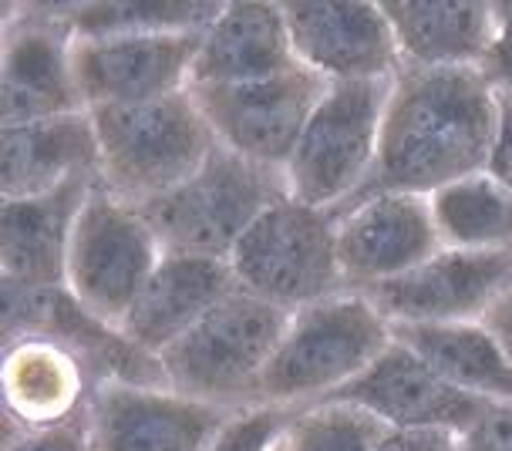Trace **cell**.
Masks as SVG:
<instances>
[{
    "label": "cell",
    "mask_w": 512,
    "mask_h": 451,
    "mask_svg": "<svg viewBox=\"0 0 512 451\" xmlns=\"http://www.w3.org/2000/svg\"><path fill=\"white\" fill-rule=\"evenodd\" d=\"M479 71L496 95H512V4H496V34Z\"/></svg>",
    "instance_id": "f1b7e54d"
},
{
    "label": "cell",
    "mask_w": 512,
    "mask_h": 451,
    "mask_svg": "<svg viewBox=\"0 0 512 451\" xmlns=\"http://www.w3.org/2000/svg\"><path fill=\"white\" fill-rule=\"evenodd\" d=\"M75 179H98L88 108L27 125H0V199H31Z\"/></svg>",
    "instance_id": "44dd1931"
},
{
    "label": "cell",
    "mask_w": 512,
    "mask_h": 451,
    "mask_svg": "<svg viewBox=\"0 0 512 451\" xmlns=\"http://www.w3.org/2000/svg\"><path fill=\"white\" fill-rule=\"evenodd\" d=\"M287 324L290 310L236 287L189 334L159 354L166 384L196 401L253 408Z\"/></svg>",
    "instance_id": "277c9868"
},
{
    "label": "cell",
    "mask_w": 512,
    "mask_h": 451,
    "mask_svg": "<svg viewBox=\"0 0 512 451\" xmlns=\"http://www.w3.org/2000/svg\"><path fill=\"white\" fill-rule=\"evenodd\" d=\"M384 451H459L452 431H391Z\"/></svg>",
    "instance_id": "1f68e13d"
},
{
    "label": "cell",
    "mask_w": 512,
    "mask_h": 451,
    "mask_svg": "<svg viewBox=\"0 0 512 451\" xmlns=\"http://www.w3.org/2000/svg\"><path fill=\"white\" fill-rule=\"evenodd\" d=\"M273 451H283V441H280V445H277V448H273Z\"/></svg>",
    "instance_id": "836d02e7"
},
{
    "label": "cell",
    "mask_w": 512,
    "mask_h": 451,
    "mask_svg": "<svg viewBox=\"0 0 512 451\" xmlns=\"http://www.w3.org/2000/svg\"><path fill=\"white\" fill-rule=\"evenodd\" d=\"M95 186L98 179H75L44 196L0 202V280L7 287H64L71 236Z\"/></svg>",
    "instance_id": "ac0fdd59"
},
{
    "label": "cell",
    "mask_w": 512,
    "mask_h": 451,
    "mask_svg": "<svg viewBox=\"0 0 512 451\" xmlns=\"http://www.w3.org/2000/svg\"><path fill=\"white\" fill-rule=\"evenodd\" d=\"M331 401L358 404L391 431H452V435L472 428L489 408V401L452 388L401 340H395L358 381L347 384Z\"/></svg>",
    "instance_id": "2e32d148"
},
{
    "label": "cell",
    "mask_w": 512,
    "mask_h": 451,
    "mask_svg": "<svg viewBox=\"0 0 512 451\" xmlns=\"http://www.w3.org/2000/svg\"><path fill=\"white\" fill-rule=\"evenodd\" d=\"M459 451H512V404H489L486 414L459 435Z\"/></svg>",
    "instance_id": "f546056e"
},
{
    "label": "cell",
    "mask_w": 512,
    "mask_h": 451,
    "mask_svg": "<svg viewBox=\"0 0 512 451\" xmlns=\"http://www.w3.org/2000/svg\"><path fill=\"white\" fill-rule=\"evenodd\" d=\"M334 216L337 263L347 290H371L418 270L442 250L428 196L381 192Z\"/></svg>",
    "instance_id": "4fadbf2b"
},
{
    "label": "cell",
    "mask_w": 512,
    "mask_h": 451,
    "mask_svg": "<svg viewBox=\"0 0 512 451\" xmlns=\"http://www.w3.org/2000/svg\"><path fill=\"white\" fill-rule=\"evenodd\" d=\"M391 81L327 85L300 132L294 155L283 165L290 196L324 213H337L368 186L378 165L381 118Z\"/></svg>",
    "instance_id": "8992f818"
},
{
    "label": "cell",
    "mask_w": 512,
    "mask_h": 451,
    "mask_svg": "<svg viewBox=\"0 0 512 451\" xmlns=\"http://www.w3.org/2000/svg\"><path fill=\"white\" fill-rule=\"evenodd\" d=\"M4 451H95L88 411L81 418L44 431H4Z\"/></svg>",
    "instance_id": "83f0119b"
},
{
    "label": "cell",
    "mask_w": 512,
    "mask_h": 451,
    "mask_svg": "<svg viewBox=\"0 0 512 451\" xmlns=\"http://www.w3.org/2000/svg\"><path fill=\"white\" fill-rule=\"evenodd\" d=\"M88 115L98 142V186L135 209L179 189L219 145L192 91L88 108Z\"/></svg>",
    "instance_id": "7a4b0ae2"
},
{
    "label": "cell",
    "mask_w": 512,
    "mask_h": 451,
    "mask_svg": "<svg viewBox=\"0 0 512 451\" xmlns=\"http://www.w3.org/2000/svg\"><path fill=\"white\" fill-rule=\"evenodd\" d=\"M445 250L512 253V189L489 172L448 182L428 196Z\"/></svg>",
    "instance_id": "cb8c5ba5"
},
{
    "label": "cell",
    "mask_w": 512,
    "mask_h": 451,
    "mask_svg": "<svg viewBox=\"0 0 512 451\" xmlns=\"http://www.w3.org/2000/svg\"><path fill=\"white\" fill-rule=\"evenodd\" d=\"M512 283V253L438 250L418 270L358 290L395 324H479Z\"/></svg>",
    "instance_id": "5bb4252c"
},
{
    "label": "cell",
    "mask_w": 512,
    "mask_h": 451,
    "mask_svg": "<svg viewBox=\"0 0 512 451\" xmlns=\"http://www.w3.org/2000/svg\"><path fill=\"white\" fill-rule=\"evenodd\" d=\"M203 31L115 34V38H75L78 95L85 108L139 105L189 91Z\"/></svg>",
    "instance_id": "7c38bea8"
},
{
    "label": "cell",
    "mask_w": 512,
    "mask_h": 451,
    "mask_svg": "<svg viewBox=\"0 0 512 451\" xmlns=\"http://www.w3.org/2000/svg\"><path fill=\"white\" fill-rule=\"evenodd\" d=\"M294 411L273 408V404H253L240 408L230 418V425L216 435L209 451H273L290 428Z\"/></svg>",
    "instance_id": "4316f807"
},
{
    "label": "cell",
    "mask_w": 512,
    "mask_h": 451,
    "mask_svg": "<svg viewBox=\"0 0 512 451\" xmlns=\"http://www.w3.org/2000/svg\"><path fill=\"white\" fill-rule=\"evenodd\" d=\"M395 344V330L358 290L317 300L290 314L256 404L300 411L331 401Z\"/></svg>",
    "instance_id": "3957f363"
},
{
    "label": "cell",
    "mask_w": 512,
    "mask_h": 451,
    "mask_svg": "<svg viewBox=\"0 0 512 451\" xmlns=\"http://www.w3.org/2000/svg\"><path fill=\"white\" fill-rule=\"evenodd\" d=\"M496 122L499 95L482 71L401 68L384 105L378 165L351 202L381 192L432 196L448 182L486 172Z\"/></svg>",
    "instance_id": "6da1fadb"
},
{
    "label": "cell",
    "mask_w": 512,
    "mask_h": 451,
    "mask_svg": "<svg viewBox=\"0 0 512 451\" xmlns=\"http://www.w3.org/2000/svg\"><path fill=\"white\" fill-rule=\"evenodd\" d=\"M492 334H496V340L502 344V351H506V357L512 361V283L506 287V293L496 300V307L489 310L486 320H482Z\"/></svg>",
    "instance_id": "d6a6232c"
},
{
    "label": "cell",
    "mask_w": 512,
    "mask_h": 451,
    "mask_svg": "<svg viewBox=\"0 0 512 451\" xmlns=\"http://www.w3.org/2000/svg\"><path fill=\"white\" fill-rule=\"evenodd\" d=\"M395 340L415 351L452 388L489 404H512V361L482 324H395Z\"/></svg>",
    "instance_id": "603a6c76"
},
{
    "label": "cell",
    "mask_w": 512,
    "mask_h": 451,
    "mask_svg": "<svg viewBox=\"0 0 512 451\" xmlns=\"http://www.w3.org/2000/svg\"><path fill=\"white\" fill-rule=\"evenodd\" d=\"M95 377L71 344L51 334H17L4 340L0 394L4 431H44L88 411Z\"/></svg>",
    "instance_id": "e0dca14e"
},
{
    "label": "cell",
    "mask_w": 512,
    "mask_h": 451,
    "mask_svg": "<svg viewBox=\"0 0 512 451\" xmlns=\"http://www.w3.org/2000/svg\"><path fill=\"white\" fill-rule=\"evenodd\" d=\"M189 91L223 149L283 169L327 91V81L297 64L294 71L263 81Z\"/></svg>",
    "instance_id": "30bf717a"
},
{
    "label": "cell",
    "mask_w": 512,
    "mask_h": 451,
    "mask_svg": "<svg viewBox=\"0 0 512 451\" xmlns=\"http://www.w3.org/2000/svg\"><path fill=\"white\" fill-rule=\"evenodd\" d=\"M398 41L401 68L469 71L482 68L496 34V4H381Z\"/></svg>",
    "instance_id": "7402d4cb"
},
{
    "label": "cell",
    "mask_w": 512,
    "mask_h": 451,
    "mask_svg": "<svg viewBox=\"0 0 512 451\" xmlns=\"http://www.w3.org/2000/svg\"><path fill=\"white\" fill-rule=\"evenodd\" d=\"M75 31L64 4H7L0 38V122L27 125L85 112L78 95Z\"/></svg>",
    "instance_id": "9c48e42d"
},
{
    "label": "cell",
    "mask_w": 512,
    "mask_h": 451,
    "mask_svg": "<svg viewBox=\"0 0 512 451\" xmlns=\"http://www.w3.org/2000/svg\"><path fill=\"white\" fill-rule=\"evenodd\" d=\"M297 61L327 85L391 81L398 41L381 4H283Z\"/></svg>",
    "instance_id": "9a60e30c"
},
{
    "label": "cell",
    "mask_w": 512,
    "mask_h": 451,
    "mask_svg": "<svg viewBox=\"0 0 512 451\" xmlns=\"http://www.w3.org/2000/svg\"><path fill=\"white\" fill-rule=\"evenodd\" d=\"M236 287L240 283H236L233 266L226 260L162 253L155 273L135 300L132 314L125 317L122 334L145 354L159 357Z\"/></svg>",
    "instance_id": "d6986e66"
},
{
    "label": "cell",
    "mask_w": 512,
    "mask_h": 451,
    "mask_svg": "<svg viewBox=\"0 0 512 451\" xmlns=\"http://www.w3.org/2000/svg\"><path fill=\"white\" fill-rule=\"evenodd\" d=\"M223 4H64L75 38H115V34L199 31Z\"/></svg>",
    "instance_id": "484cf974"
},
{
    "label": "cell",
    "mask_w": 512,
    "mask_h": 451,
    "mask_svg": "<svg viewBox=\"0 0 512 451\" xmlns=\"http://www.w3.org/2000/svg\"><path fill=\"white\" fill-rule=\"evenodd\" d=\"M236 411L172 388L102 381L88 401V428L95 451H209Z\"/></svg>",
    "instance_id": "8fae6325"
},
{
    "label": "cell",
    "mask_w": 512,
    "mask_h": 451,
    "mask_svg": "<svg viewBox=\"0 0 512 451\" xmlns=\"http://www.w3.org/2000/svg\"><path fill=\"white\" fill-rule=\"evenodd\" d=\"M486 172L496 176L506 189H512V95H499V122Z\"/></svg>",
    "instance_id": "4dcf8cb0"
},
{
    "label": "cell",
    "mask_w": 512,
    "mask_h": 451,
    "mask_svg": "<svg viewBox=\"0 0 512 451\" xmlns=\"http://www.w3.org/2000/svg\"><path fill=\"white\" fill-rule=\"evenodd\" d=\"M290 196L287 176L223 145L169 196L142 206L166 253L230 260L256 219Z\"/></svg>",
    "instance_id": "5b68a950"
},
{
    "label": "cell",
    "mask_w": 512,
    "mask_h": 451,
    "mask_svg": "<svg viewBox=\"0 0 512 451\" xmlns=\"http://www.w3.org/2000/svg\"><path fill=\"white\" fill-rule=\"evenodd\" d=\"M297 64L283 4H223L203 31L189 88L246 85Z\"/></svg>",
    "instance_id": "ffe728a7"
},
{
    "label": "cell",
    "mask_w": 512,
    "mask_h": 451,
    "mask_svg": "<svg viewBox=\"0 0 512 451\" xmlns=\"http://www.w3.org/2000/svg\"><path fill=\"white\" fill-rule=\"evenodd\" d=\"M391 428L347 401H320L294 411L283 451H384Z\"/></svg>",
    "instance_id": "d4e9b609"
},
{
    "label": "cell",
    "mask_w": 512,
    "mask_h": 451,
    "mask_svg": "<svg viewBox=\"0 0 512 451\" xmlns=\"http://www.w3.org/2000/svg\"><path fill=\"white\" fill-rule=\"evenodd\" d=\"M226 263L243 290L290 314L347 290L337 263L334 216L294 196L256 219Z\"/></svg>",
    "instance_id": "52a82bcc"
},
{
    "label": "cell",
    "mask_w": 512,
    "mask_h": 451,
    "mask_svg": "<svg viewBox=\"0 0 512 451\" xmlns=\"http://www.w3.org/2000/svg\"><path fill=\"white\" fill-rule=\"evenodd\" d=\"M162 253L166 250L142 209L95 186L71 236L64 290L91 317L122 330Z\"/></svg>",
    "instance_id": "ba28073f"
}]
</instances>
